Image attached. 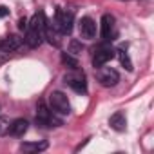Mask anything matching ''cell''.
<instances>
[{
  "label": "cell",
  "instance_id": "6da1fadb",
  "mask_svg": "<svg viewBox=\"0 0 154 154\" xmlns=\"http://www.w3.org/2000/svg\"><path fill=\"white\" fill-rule=\"evenodd\" d=\"M45 24H47V20H45V15L42 11H38L36 15L31 17V20H27L26 38L24 40L31 49L38 47L44 42V38H45Z\"/></svg>",
  "mask_w": 154,
  "mask_h": 154
},
{
  "label": "cell",
  "instance_id": "7a4b0ae2",
  "mask_svg": "<svg viewBox=\"0 0 154 154\" xmlns=\"http://www.w3.org/2000/svg\"><path fill=\"white\" fill-rule=\"evenodd\" d=\"M49 105H51L53 112H58V114H69L71 112V103H69L67 96L60 91H54L49 94Z\"/></svg>",
  "mask_w": 154,
  "mask_h": 154
},
{
  "label": "cell",
  "instance_id": "3957f363",
  "mask_svg": "<svg viewBox=\"0 0 154 154\" xmlns=\"http://www.w3.org/2000/svg\"><path fill=\"white\" fill-rule=\"evenodd\" d=\"M36 123H38V125H42V127H60V125H62V122L53 114V111H51V109H47V107H45V103H44V102H40V103H38Z\"/></svg>",
  "mask_w": 154,
  "mask_h": 154
},
{
  "label": "cell",
  "instance_id": "277c9868",
  "mask_svg": "<svg viewBox=\"0 0 154 154\" xmlns=\"http://www.w3.org/2000/svg\"><path fill=\"white\" fill-rule=\"evenodd\" d=\"M114 56H116V49H112L111 45H102V47L96 49V53L93 56V65L98 69V67L105 65L107 62H111Z\"/></svg>",
  "mask_w": 154,
  "mask_h": 154
},
{
  "label": "cell",
  "instance_id": "5b68a950",
  "mask_svg": "<svg viewBox=\"0 0 154 154\" xmlns=\"http://www.w3.org/2000/svg\"><path fill=\"white\" fill-rule=\"evenodd\" d=\"M100 72H98V82L103 85V87H112L120 82V74L116 69H111V67H98Z\"/></svg>",
  "mask_w": 154,
  "mask_h": 154
},
{
  "label": "cell",
  "instance_id": "8992f818",
  "mask_svg": "<svg viewBox=\"0 0 154 154\" xmlns=\"http://www.w3.org/2000/svg\"><path fill=\"white\" fill-rule=\"evenodd\" d=\"M58 29L62 31V35H69L72 31V22H74V17L71 11H62V9H56V18H54Z\"/></svg>",
  "mask_w": 154,
  "mask_h": 154
},
{
  "label": "cell",
  "instance_id": "52a82bcc",
  "mask_svg": "<svg viewBox=\"0 0 154 154\" xmlns=\"http://www.w3.org/2000/svg\"><path fill=\"white\" fill-rule=\"evenodd\" d=\"M65 84L74 89L76 93H85L87 91V84H85V76L84 72H78V69H74V74L65 76Z\"/></svg>",
  "mask_w": 154,
  "mask_h": 154
},
{
  "label": "cell",
  "instance_id": "ba28073f",
  "mask_svg": "<svg viewBox=\"0 0 154 154\" xmlns=\"http://www.w3.org/2000/svg\"><path fill=\"white\" fill-rule=\"evenodd\" d=\"M102 38L103 40H114L116 36V24H114V17L112 15H103L102 17Z\"/></svg>",
  "mask_w": 154,
  "mask_h": 154
},
{
  "label": "cell",
  "instance_id": "9c48e42d",
  "mask_svg": "<svg viewBox=\"0 0 154 154\" xmlns=\"http://www.w3.org/2000/svg\"><path fill=\"white\" fill-rule=\"evenodd\" d=\"M78 29H80V36L85 40H93L96 36V24L91 17H84L78 24Z\"/></svg>",
  "mask_w": 154,
  "mask_h": 154
},
{
  "label": "cell",
  "instance_id": "30bf717a",
  "mask_svg": "<svg viewBox=\"0 0 154 154\" xmlns=\"http://www.w3.org/2000/svg\"><path fill=\"white\" fill-rule=\"evenodd\" d=\"M22 38L18 35H8L6 38L0 40V51H4V53H13L17 51L20 45H22Z\"/></svg>",
  "mask_w": 154,
  "mask_h": 154
},
{
  "label": "cell",
  "instance_id": "8fae6325",
  "mask_svg": "<svg viewBox=\"0 0 154 154\" xmlns=\"http://www.w3.org/2000/svg\"><path fill=\"white\" fill-rule=\"evenodd\" d=\"M60 36H62V31L58 29V26H56V22H47L45 24V38L53 44V45H60Z\"/></svg>",
  "mask_w": 154,
  "mask_h": 154
},
{
  "label": "cell",
  "instance_id": "7c38bea8",
  "mask_svg": "<svg viewBox=\"0 0 154 154\" xmlns=\"http://www.w3.org/2000/svg\"><path fill=\"white\" fill-rule=\"evenodd\" d=\"M27 129H29V123H27V120H24V118H18V120H15L13 123H9V134L11 136H17V138H20V136H24L26 132H27Z\"/></svg>",
  "mask_w": 154,
  "mask_h": 154
},
{
  "label": "cell",
  "instance_id": "4fadbf2b",
  "mask_svg": "<svg viewBox=\"0 0 154 154\" xmlns=\"http://www.w3.org/2000/svg\"><path fill=\"white\" fill-rule=\"evenodd\" d=\"M109 125L114 129V131H118V132H122V131H125V127H127V118H125V114L123 112H114L112 116H111V120H109Z\"/></svg>",
  "mask_w": 154,
  "mask_h": 154
},
{
  "label": "cell",
  "instance_id": "5bb4252c",
  "mask_svg": "<svg viewBox=\"0 0 154 154\" xmlns=\"http://www.w3.org/2000/svg\"><path fill=\"white\" fill-rule=\"evenodd\" d=\"M49 147L47 141H27V143H20V150L22 152H42Z\"/></svg>",
  "mask_w": 154,
  "mask_h": 154
},
{
  "label": "cell",
  "instance_id": "9a60e30c",
  "mask_svg": "<svg viewBox=\"0 0 154 154\" xmlns=\"http://www.w3.org/2000/svg\"><path fill=\"white\" fill-rule=\"evenodd\" d=\"M116 54H118V58H120L122 65H125V69H127V71H132V62H131L129 54L125 53V49H118V51H116Z\"/></svg>",
  "mask_w": 154,
  "mask_h": 154
},
{
  "label": "cell",
  "instance_id": "2e32d148",
  "mask_svg": "<svg viewBox=\"0 0 154 154\" xmlns=\"http://www.w3.org/2000/svg\"><path fill=\"white\" fill-rule=\"evenodd\" d=\"M62 62H63L65 65H69V69H72V71L78 69V62H76L71 54H65V53H63V54H62Z\"/></svg>",
  "mask_w": 154,
  "mask_h": 154
},
{
  "label": "cell",
  "instance_id": "e0dca14e",
  "mask_svg": "<svg viewBox=\"0 0 154 154\" xmlns=\"http://www.w3.org/2000/svg\"><path fill=\"white\" fill-rule=\"evenodd\" d=\"M82 44L80 42H76V40H71V44H69V53L71 54H78V53H82Z\"/></svg>",
  "mask_w": 154,
  "mask_h": 154
},
{
  "label": "cell",
  "instance_id": "ac0fdd59",
  "mask_svg": "<svg viewBox=\"0 0 154 154\" xmlns=\"http://www.w3.org/2000/svg\"><path fill=\"white\" fill-rule=\"evenodd\" d=\"M9 131V122L6 118H0V134H4Z\"/></svg>",
  "mask_w": 154,
  "mask_h": 154
},
{
  "label": "cell",
  "instance_id": "d6986e66",
  "mask_svg": "<svg viewBox=\"0 0 154 154\" xmlns=\"http://www.w3.org/2000/svg\"><path fill=\"white\" fill-rule=\"evenodd\" d=\"M8 15H9V9L4 8V6H0V18H4V17H8Z\"/></svg>",
  "mask_w": 154,
  "mask_h": 154
},
{
  "label": "cell",
  "instance_id": "ffe728a7",
  "mask_svg": "<svg viewBox=\"0 0 154 154\" xmlns=\"http://www.w3.org/2000/svg\"><path fill=\"white\" fill-rule=\"evenodd\" d=\"M18 27L24 31V29L27 27V18H20V22H18Z\"/></svg>",
  "mask_w": 154,
  "mask_h": 154
}]
</instances>
